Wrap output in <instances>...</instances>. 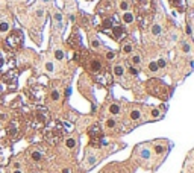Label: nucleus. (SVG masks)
Here are the masks:
<instances>
[{"label":"nucleus","mask_w":194,"mask_h":173,"mask_svg":"<svg viewBox=\"0 0 194 173\" xmlns=\"http://www.w3.org/2000/svg\"><path fill=\"white\" fill-rule=\"evenodd\" d=\"M139 64H141V55H139V53H130L129 55V65L138 67Z\"/></svg>","instance_id":"nucleus-18"},{"label":"nucleus","mask_w":194,"mask_h":173,"mask_svg":"<svg viewBox=\"0 0 194 173\" xmlns=\"http://www.w3.org/2000/svg\"><path fill=\"white\" fill-rule=\"evenodd\" d=\"M20 117L24 120L33 131H41L50 122V112L46 106L41 105H21L20 106Z\"/></svg>","instance_id":"nucleus-2"},{"label":"nucleus","mask_w":194,"mask_h":173,"mask_svg":"<svg viewBox=\"0 0 194 173\" xmlns=\"http://www.w3.org/2000/svg\"><path fill=\"white\" fill-rule=\"evenodd\" d=\"M108 109H109V112L112 116H118L120 112H122V108H120V105H117V103H111Z\"/></svg>","instance_id":"nucleus-23"},{"label":"nucleus","mask_w":194,"mask_h":173,"mask_svg":"<svg viewBox=\"0 0 194 173\" xmlns=\"http://www.w3.org/2000/svg\"><path fill=\"white\" fill-rule=\"evenodd\" d=\"M0 106H2V96H0Z\"/></svg>","instance_id":"nucleus-43"},{"label":"nucleus","mask_w":194,"mask_h":173,"mask_svg":"<svg viewBox=\"0 0 194 173\" xmlns=\"http://www.w3.org/2000/svg\"><path fill=\"white\" fill-rule=\"evenodd\" d=\"M155 150H156V154H162V152L165 150V147H164V146H156Z\"/></svg>","instance_id":"nucleus-41"},{"label":"nucleus","mask_w":194,"mask_h":173,"mask_svg":"<svg viewBox=\"0 0 194 173\" xmlns=\"http://www.w3.org/2000/svg\"><path fill=\"white\" fill-rule=\"evenodd\" d=\"M44 2H50V0H44Z\"/></svg>","instance_id":"nucleus-44"},{"label":"nucleus","mask_w":194,"mask_h":173,"mask_svg":"<svg viewBox=\"0 0 194 173\" xmlns=\"http://www.w3.org/2000/svg\"><path fill=\"white\" fill-rule=\"evenodd\" d=\"M118 6H120V11H129V2L128 0H120L118 2Z\"/></svg>","instance_id":"nucleus-27"},{"label":"nucleus","mask_w":194,"mask_h":173,"mask_svg":"<svg viewBox=\"0 0 194 173\" xmlns=\"http://www.w3.org/2000/svg\"><path fill=\"white\" fill-rule=\"evenodd\" d=\"M112 73H114V76H117V78H123V76H124V73H126L124 65H122V64H115V65L112 67Z\"/></svg>","instance_id":"nucleus-19"},{"label":"nucleus","mask_w":194,"mask_h":173,"mask_svg":"<svg viewBox=\"0 0 194 173\" xmlns=\"http://www.w3.org/2000/svg\"><path fill=\"white\" fill-rule=\"evenodd\" d=\"M88 137H90V144L93 147H100L103 144V131L100 125H93L88 129Z\"/></svg>","instance_id":"nucleus-10"},{"label":"nucleus","mask_w":194,"mask_h":173,"mask_svg":"<svg viewBox=\"0 0 194 173\" xmlns=\"http://www.w3.org/2000/svg\"><path fill=\"white\" fill-rule=\"evenodd\" d=\"M8 28H9L8 23H2V24H0V32H6V30H8Z\"/></svg>","instance_id":"nucleus-40"},{"label":"nucleus","mask_w":194,"mask_h":173,"mask_svg":"<svg viewBox=\"0 0 194 173\" xmlns=\"http://www.w3.org/2000/svg\"><path fill=\"white\" fill-rule=\"evenodd\" d=\"M129 73H130V75H133V76H137V75H138V69H137V67H132V65H129Z\"/></svg>","instance_id":"nucleus-37"},{"label":"nucleus","mask_w":194,"mask_h":173,"mask_svg":"<svg viewBox=\"0 0 194 173\" xmlns=\"http://www.w3.org/2000/svg\"><path fill=\"white\" fill-rule=\"evenodd\" d=\"M149 70L150 71H158V65H156V61H153L149 64Z\"/></svg>","instance_id":"nucleus-35"},{"label":"nucleus","mask_w":194,"mask_h":173,"mask_svg":"<svg viewBox=\"0 0 194 173\" xmlns=\"http://www.w3.org/2000/svg\"><path fill=\"white\" fill-rule=\"evenodd\" d=\"M65 144H67V147H68V149H75L76 147V140L75 138H67Z\"/></svg>","instance_id":"nucleus-28"},{"label":"nucleus","mask_w":194,"mask_h":173,"mask_svg":"<svg viewBox=\"0 0 194 173\" xmlns=\"http://www.w3.org/2000/svg\"><path fill=\"white\" fill-rule=\"evenodd\" d=\"M112 11H114L112 0H102V2L99 3V6L96 8V12H97L99 15H102L103 18L112 15Z\"/></svg>","instance_id":"nucleus-14"},{"label":"nucleus","mask_w":194,"mask_h":173,"mask_svg":"<svg viewBox=\"0 0 194 173\" xmlns=\"http://www.w3.org/2000/svg\"><path fill=\"white\" fill-rule=\"evenodd\" d=\"M12 155V147H11V141L8 138H0V167L8 165L9 159Z\"/></svg>","instance_id":"nucleus-9"},{"label":"nucleus","mask_w":194,"mask_h":173,"mask_svg":"<svg viewBox=\"0 0 194 173\" xmlns=\"http://www.w3.org/2000/svg\"><path fill=\"white\" fill-rule=\"evenodd\" d=\"M132 3L138 15H149L153 12V0H132Z\"/></svg>","instance_id":"nucleus-13"},{"label":"nucleus","mask_w":194,"mask_h":173,"mask_svg":"<svg viewBox=\"0 0 194 173\" xmlns=\"http://www.w3.org/2000/svg\"><path fill=\"white\" fill-rule=\"evenodd\" d=\"M152 117H153V118H159V117H161V112H159L158 108H153V109H152Z\"/></svg>","instance_id":"nucleus-32"},{"label":"nucleus","mask_w":194,"mask_h":173,"mask_svg":"<svg viewBox=\"0 0 194 173\" xmlns=\"http://www.w3.org/2000/svg\"><path fill=\"white\" fill-rule=\"evenodd\" d=\"M122 52L124 53V55H130V53H133V43H130V41L123 43V46H122Z\"/></svg>","instance_id":"nucleus-21"},{"label":"nucleus","mask_w":194,"mask_h":173,"mask_svg":"<svg viewBox=\"0 0 194 173\" xmlns=\"http://www.w3.org/2000/svg\"><path fill=\"white\" fill-rule=\"evenodd\" d=\"M156 65H158V69H164L165 65H167L165 59H164V58H159V59H156Z\"/></svg>","instance_id":"nucleus-31"},{"label":"nucleus","mask_w":194,"mask_h":173,"mask_svg":"<svg viewBox=\"0 0 194 173\" xmlns=\"http://www.w3.org/2000/svg\"><path fill=\"white\" fill-rule=\"evenodd\" d=\"M100 29H102L105 34H108L112 39H115V41H122V39H124L126 35H128L123 23L120 21V18H118L117 14H112L109 17L103 18Z\"/></svg>","instance_id":"nucleus-3"},{"label":"nucleus","mask_w":194,"mask_h":173,"mask_svg":"<svg viewBox=\"0 0 194 173\" xmlns=\"http://www.w3.org/2000/svg\"><path fill=\"white\" fill-rule=\"evenodd\" d=\"M21 46H23V32L18 30V29L12 30L5 39V49L9 50V52L18 50Z\"/></svg>","instance_id":"nucleus-7"},{"label":"nucleus","mask_w":194,"mask_h":173,"mask_svg":"<svg viewBox=\"0 0 194 173\" xmlns=\"http://www.w3.org/2000/svg\"><path fill=\"white\" fill-rule=\"evenodd\" d=\"M0 85L3 86V90L12 91L17 88V71L12 69L8 73H5L3 76H0Z\"/></svg>","instance_id":"nucleus-11"},{"label":"nucleus","mask_w":194,"mask_h":173,"mask_svg":"<svg viewBox=\"0 0 194 173\" xmlns=\"http://www.w3.org/2000/svg\"><path fill=\"white\" fill-rule=\"evenodd\" d=\"M15 59L12 56V53L6 49H0V76H3L5 73L14 69Z\"/></svg>","instance_id":"nucleus-8"},{"label":"nucleus","mask_w":194,"mask_h":173,"mask_svg":"<svg viewBox=\"0 0 194 173\" xmlns=\"http://www.w3.org/2000/svg\"><path fill=\"white\" fill-rule=\"evenodd\" d=\"M135 20H137V15L133 14L132 11H124L123 14H122L123 24H132V23H135Z\"/></svg>","instance_id":"nucleus-17"},{"label":"nucleus","mask_w":194,"mask_h":173,"mask_svg":"<svg viewBox=\"0 0 194 173\" xmlns=\"http://www.w3.org/2000/svg\"><path fill=\"white\" fill-rule=\"evenodd\" d=\"M67 43H68V46H70L71 49H81V35H79L77 32L75 30L71 34V37L68 38V41H67Z\"/></svg>","instance_id":"nucleus-15"},{"label":"nucleus","mask_w":194,"mask_h":173,"mask_svg":"<svg viewBox=\"0 0 194 173\" xmlns=\"http://www.w3.org/2000/svg\"><path fill=\"white\" fill-rule=\"evenodd\" d=\"M105 125H106V128H108V129H114V128L117 126V123H115V120H114V118H108Z\"/></svg>","instance_id":"nucleus-29"},{"label":"nucleus","mask_w":194,"mask_h":173,"mask_svg":"<svg viewBox=\"0 0 194 173\" xmlns=\"http://www.w3.org/2000/svg\"><path fill=\"white\" fill-rule=\"evenodd\" d=\"M50 96H52V100H59V93H58L56 90H55V91H52V94H50Z\"/></svg>","instance_id":"nucleus-39"},{"label":"nucleus","mask_w":194,"mask_h":173,"mask_svg":"<svg viewBox=\"0 0 194 173\" xmlns=\"http://www.w3.org/2000/svg\"><path fill=\"white\" fill-rule=\"evenodd\" d=\"M46 67H47V70L52 71V70H53V64H52V62H47V65H46Z\"/></svg>","instance_id":"nucleus-42"},{"label":"nucleus","mask_w":194,"mask_h":173,"mask_svg":"<svg viewBox=\"0 0 194 173\" xmlns=\"http://www.w3.org/2000/svg\"><path fill=\"white\" fill-rule=\"evenodd\" d=\"M91 47L93 49H99V47H102V43H100L97 38H91Z\"/></svg>","instance_id":"nucleus-30"},{"label":"nucleus","mask_w":194,"mask_h":173,"mask_svg":"<svg viewBox=\"0 0 194 173\" xmlns=\"http://www.w3.org/2000/svg\"><path fill=\"white\" fill-rule=\"evenodd\" d=\"M29 158L32 159L33 163H39V161H43V154H41L39 150H32L30 155H29Z\"/></svg>","instance_id":"nucleus-22"},{"label":"nucleus","mask_w":194,"mask_h":173,"mask_svg":"<svg viewBox=\"0 0 194 173\" xmlns=\"http://www.w3.org/2000/svg\"><path fill=\"white\" fill-rule=\"evenodd\" d=\"M168 3H170L176 11H179V12H185V11H186V6H188L186 0H168Z\"/></svg>","instance_id":"nucleus-16"},{"label":"nucleus","mask_w":194,"mask_h":173,"mask_svg":"<svg viewBox=\"0 0 194 173\" xmlns=\"http://www.w3.org/2000/svg\"><path fill=\"white\" fill-rule=\"evenodd\" d=\"M14 173H20V172H14Z\"/></svg>","instance_id":"nucleus-45"},{"label":"nucleus","mask_w":194,"mask_h":173,"mask_svg":"<svg viewBox=\"0 0 194 173\" xmlns=\"http://www.w3.org/2000/svg\"><path fill=\"white\" fill-rule=\"evenodd\" d=\"M24 126H26L24 120L20 116L12 117L8 122V125H6V138H8L11 143L20 140L23 135V132H24Z\"/></svg>","instance_id":"nucleus-5"},{"label":"nucleus","mask_w":194,"mask_h":173,"mask_svg":"<svg viewBox=\"0 0 194 173\" xmlns=\"http://www.w3.org/2000/svg\"><path fill=\"white\" fill-rule=\"evenodd\" d=\"M43 134H44V140L47 141L50 146H56L59 144V141L64 138L65 134V128L61 122L58 120H52L47 125L44 126L43 129Z\"/></svg>","instance_id":"nucleus-4"},{"label":"nucleus","mask_w":194,"mask_h":173,"mask_svg":"<svg viewBox=\"0 0 194 173\" xmlns=\"http://www.w3.org/2000/svg\"><path fill=\"white\" fill-rule=\"evenodd\" d=\"M141 156L143 158H150V150L149 149H141Z\"/></svg>","instance_id":"nucleus-36"},{"label":"nucleus","mask_w":194,"mask_h":173,"mask_svg":"<svg viewBox=\"0 0 194 173\" xmlns=\"http://www.w3.org/2000/svg\"><path fill=\"white\" fill-rule=\"evenodd\" d=\"M53 18H55V21H56L58 29H62V14H61V12H55Z\"/></svg>","instance_id":"nucleus-24"},{"label":"nucleus","mask_w":194,"mask_h":173,"mask_svg":"<svg viewBox=\"0 0 194 173\" xmlns=\"http://www.w3.org/2000/svg\"><path fill=\"white\" fill-rule=\"evenodd\" d=\"M55 56H56V59H59V61H61V59H64V52H62L61 49H58V50L55 52Z\"/></svg>","instance_id":"nucleus-33"},{"label":"nucleus","mask_w":194,"mask_h":173,"mask_svg":"<svg viewBox=\"0 0 194 173\" xmlns=\"http://www.w3.org/2000/svg\"><path fill=\"white\" fill-rule=\"evenodd\" d=\"M150 34L153 37H161L162 35V26L159 23H152L150 26Z\"/></svg>","instance_id":"nucleus-20"},{"label":"nucleus","mask_w":194,"mask_h":173,"mask_svg":"<svg viewBox=\"0 0 194 173\" xmlns=\"http://www.w3.org/2000/svg\"><path fill=\"white\" fill-rule=\"evenodd\" d=\"M96 161H97V158H96L94 155H90V156H88V165H90V167H91V165H94Z\"/></svg>","instance_id":"nucleus-34"},{"label":"nucleus","mask_w":194,"mask_h":173,"mask_svg":"<svg viewBox=\"0 0 194 173\" xmlns=\"http://www.w3.org/2000/svg\"><path fill=\"white\" fill-rule=\"evenodd\" d=\"M146 90L149 94L159 97L162 100L168 99V86L165 85V82H162L161 79H149L146 82Z\"/></svg>","instance_id":"nucleus-6"},{"label":"nucleus","mask_w":194,"mask_h":173,"mask_svg":"<svg viewBox=\"0 0 194 173\" xmlns=\"http://www.w3.org/2000/svg\"><path fill=\"white\" fill-rule=\"evenodd\" d=\"M130 118L132 120H139V118H141V111H139L138 108H133L130 111Z\"/></svg>","instance_id":"nucleus-25"},{"label":"nucleus","mask_w":194,"mask_h":173,"mask_svg":"<svg viewBox=\"0 0 194 173\" xmlns=\"http://www.w3.org/2000/svg\"><path fill=\"white\" fill-rule=\"evenodd\" d=\"M180 50H182V53H191V44L184 41L182 44H180Z\"/></svg>","instance_id":"nucleus-26"},{"label":"nucleus","mask_w":194,"mask_h":173,"mask_svg":"<svg viewBox=\"0 0 194 173\" xmlns=\"http://www.w3.org/2000/svg\"><path fill=\"white\" fill-rule=\"evenodd\" d=\"M26 93H28V97L33 103H39V102H43V99H44L46 90H44V86L39 85V84H32L29 88L26 90Z\"/></svg>","instance_id":"nucleus-12"},{"label":"nucleus","mask_w":194,"mask_h":173,"mask_svg":"<svg viewBox=\"0 0 194 173\" xmlns=\"http://www.w3.org/2000/svg\"><path fill=\"white\" fill-rule=\"evenodd\" d=\"M114 58H115V53L114 52H106V59H108V61H112Z\"/></svg>","instance_id":"nucleus-38"},{"label":"nucleus","mask_w":194,"mask_h":173,"mask_svg":"<svg viewBox=\"0 0 194 173\" xmlns=\"http://www.w3.org/2000/svg\"><path fill=\"white\" fill-rule=\"evenodd\" d=\"M79 61L82 62L84 69L90 73V75L96 79L99 84L102 85H111V73L109 70L105 67V64L102 62V59H100L97 55L94 53H90L86 50H82V53L79 55Z\"/></svg>","instance_id":"nucleus-1"}]
</instances>
